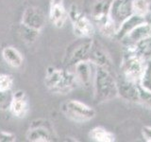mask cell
Returning <instances> with one entry per match:
<instances>
[{
    "instance_id": "1",
    "label": "cell",
    "mask_w": 151,
    "mask_h": 142,
    "mask_svg": "<svg viewBox=\"0 0 151 142\" xmlns=\"http://www.w3.org/2000/svg\"><path fill=\"white\" fill-rule=\"evenodd\" d=\"M45 85L52 93L66 95L79 84L73 71L48 66L45 70Z\"/></svg>"
},
{
    "instance_id": "2",
    "label": "cell",
    "mask_w": 151,
    "mask_h": 142,
    "mask_svg": "<svg viewBox=\"0 0 151 142\" xmlns=\"http://www.w3.org/2000/svg\"><path fill=\"white\" fill-rule=\"evenodd\" d=\"M93 99L97 103L110 101L118 97L116 79L113 78L110 69L96 66L93 80Z\"/></svg>"
},
{
    "instance_id": "3",
    "label": "cell",
    "mask_w": 151,
    "mask_h": 142,
    "mask_svg": "<svg viewBox=\"0 0 151 142\" xmlns=\"http://www.w3.org/2000/svg\"><path fill=\"white\" fill-rule=\"evenodd\" d=\"M148 64V62L142 59L134 51L127 49V53L123 57L121 63L122 74L132 82L140 83Z\"/></svg>"
},
{
    "instance_id": "4",
    "label": "cell",
    "mask_w": 151,
    "mask_h": 142,
    "mask_svg": "<svg viewBox=\"0 0 151 142\" xmlns=\"http://www.w3.org/2000/svg\"><path fill=\"white\" fill-rule=\"evenodd\" d=\"M68 18L73 26L74 34L78 38H92L94 34V26L92 20L78 5H71L68 9Z\"/></svg>"
},
{
    "instance_id": "5",
    "label": "cell",
    "mask_w": 151,
    "mask_h": 142,
    "mask_svg": "<svg viewBox=\"0 0 151 142\" xmlns=\"http://www.w3.org/2000/svg\"><path fill=\"white\" fill-rule=\"evenodd\" d=\"M93 44V38H79V41L72 44L66 50L63 60L64 64L68 67H73L80 62H89Z\"/></svg>"
},
{
    "instance_id": "6",
    "label": "cell",
    "mask_w": 151,
    "mask_h": 142,
    "mask_svg": "<svg viewBox=\"0 0 151 142\" xmlns=\"http://www.w3.org/2000/svg\"><path fill=\"white\" fill-rule=\"evenodd\" d=\"M26 137L31 142H51L58 138L52 122L45 118L32 120Z\"/></svg>"
},
{
    "instance_id": "7",
    "label": "cell",
    "mask_w": 151,
    "mask_h": 142,
    "mask_svg": "<svg viewBox=\"0 0 151 142\" xmlns=\"http://www.w3.org/2000/svg\"><path fill=\"white\" fill-rule=\"evenodd\" d=\"M60 109L68 120L77 123L90 121L96 117V111L91 106L76 99H70L63 102Z\"/></svg>"
},
{
    "instance_id": "8",
    "label": "cell",
    "mask_w": 151,
    "mask_h": 142,
    "mask_svg": "<svg viewBox=\"0 0 151 142\" xmlns=\"http://www.w3.org/2000/svg\"><path fill=\"white\" fill-rule=\"evenodd\" d=\"M132 14H133L132 0H112L111 1L109 15L112 23L115 25L117 30L122 24Z\"/></svg>"
},
{
    "instance_id": "9",
    "label": "cell",
    "mask_w": 151,
    "mask_h": 142,
    "mask_svg": "<svg viewBox=\"0 0 151 142\" xmlns=\"http://www.w3.org/2000/svg\"><path fill=\"white\" fill-rule=\"evenodd\" d=\"M118 96L123 99L130 102L139 101V83L127 79L123 74L119 75L116 79Z\"/></svg>"
},
{
    "instance_id": "10",
    "label": "cell",
    "mask_w": 151,
    "mask_h": 142,
    "mask_svg": "<svg viewBox=\"0 0 151 142\" xmlns=\"http://www.w3.org/2000/svg\"><path fill=\"white\" fill-rule=\"evenodd\" d=\"M45 22V13L39 7H27L23 12L21 23L31 28L41 31L44 28Z\"/></svg>"
},
{
    "instance_id": "11",
    "label": "cell",
    "mask_w": 151,
    "mask_h": 142,
    "mask_svg": "<svg viewBox=\"0 0 151 142\" xmlns=\"http://www.w3.org/2000/svg\"><path fill=\"white\" fill-rule=\"evenodd\" d=\"M9 110L15 117H26L29 111V102L25 91L17 90L12 94V99L9 105Z\"/></svg>"
},
{
    "instance_id": "12",
    "label": "cell",
    "mask_w": 151,
    "mask_h": 142,
    "mask_svg": "<svg viewBox=\"0 0 151 142\" xmlns=\"http://www.w3.org/2000/svg\"><path fill=\"white\" fill-rule=\"evenodd\" d=\"M112 0H91L90 6V15L92 20L97 27L110 19V8Z\"/></svg>"
},
{
    "instance_id": "13",
    "label": "cell",
    "mask_w": 151,
    "mask_h": 142,
    "mask_svg": "<svg viewBox=\"0 0 151 142\" xmlns=\"http://www.w3.org/2000/svg\"><path fill=\"white\" fill-rule=\"evenodd\" d=\"M96 67V65H94L93 63L88 61L80 62V63L73 66L74 68L73 72L75 73L76 78H77L79 85H81V86L85 88L91 86L93 84Z\"/></svg>"
},
{
    "instance_id": "14",
    "label": "cell",
    "mask_w": 151,
    "mask_h": 142,
    "mask_svg": "<svg viewBox=\"0 0 151 142\" xmlns=\"http://www.w3.org/2000/svg\"><path fill=\"white\" fill-rule=\"evenodd\" d=\"M48 18L54 27L61 28L68 18V11L64 7L63 0H51Z\"/></svg>"
},
{
    "instance_id": "15",
    "label": "cell",
    "mask_w": 151,
    "mask_h": 142,
    "mask_svg": "<svg viewBox=\"0 0 151 142\" xmlns=\"http://www.w3.org/2000/svg\"><path fill=\"white\" fill-rule=\"evenodd\" d=\"M89 62L93 63L96 66H102L107 69H111L112 63L110 55L108 52L103 49V46L93 40V44L92 47L91 55H90Z\"/></svg>"
},
{
    "instance_id": "16",
    "label": "cell",
    "mask_w": 151,
    "mask_h": 142,
    "mask_svg": "<svg viewBox=\"0 0 151 142\" xmlns=\"http://www.w3.org/2000/svg\"><path fill=\"white\" fill-rule=\"evenodd\" d=\"M151 36V28L145 22L141 23L140 25L135 27L129 33L123 38L121 41L124 42L126 47H129L135 45L139 41L145 39L146 37Z\"/></svg>"
},
{
    "instance_id": "17",
    "label": "cell",
    "mask_w": 151,
    "mask_h": 142,
    "mask_svg": "<svg viewBox=\"0 0 151 142\" xmlns=\"http://www.w3.org/2000/svg\"><path fill=\"white\" fill-rule=\"evenodd\" d=\"M2 57L5 63L13 68L20 67L24 62V57L21 52L12 46H6L2 49Z\"/></svg>"
},
{
    "instance_id": "18",
    "label": "cell",
    "mask_w": 151,
    "mask_h": 142,
    "mask_svg": "<svg viewBox=\"0 0 151 142\" xmlns=\"http://www.w3.org/2000/svg\"><path fill=\"white\" fill-rule=\"evenodd\" d=\"M145 22V17H142L139 15H136V14H132L130 17H129L127 20L122 24L120 28H118L117 33L115 38H117L118 40H122L127 33H129L135 27L140 25L141 23Z\"/></svg>"
},
{
    "instance_id": "19",
    "label": "cell",
    "mask_w": 151,
    "mask_h": 142,
    "mask_svg": "<svg viewBox=\"0 0 151 142\" xmlns=\"http://www.w3.org/2000/svg\"><path fill=\"white\" fill-rule=\"evenodd\" d=\"M127 49L134 51L142 59L149 63L151 61V36L145 38V39L136 43L132 46L127 47Z\"/></svg>"
},
{
    "instance_id": "20",
    "label": "cell",
    "mask_w": 151,
    "mask_h": 142,
    "mask_svg": "<svg viewBox=\"0 0 151 142\" xmlns=\"http://www.w3.org/2000/svg\"><path fill=\"white\" fill-rule=\"evenodd\" d=\"M90 139L96 142H113L115 135L103 127H94L89 133Z\"/></svg>"
},
{
    "instance_id": "21",
    "label": "cell",
    "mask_w": 151,
    "mask_h": 142,
    "mask_svg": "<svg viewBox=\"0 0 151 142\" xmlns=\"http://www.w3.org/2000/svg\"><path fill=\"white\" fill-rule=\"evenodd\" d=\"M40 30L31 28L22 23L18 28V35L20 37L21 41L27 45H32L33 43H35L40 35Z\"/></svg>"
},
{
    "instance_id": "22",
    "label": "cell",
    "mask_w": 151,
    "mask_h": 142,
    "mask_svg": "<svg viewBox=\"0 0 151 142\" xmlns=\"http://www.w3.org/2000/svg\"><path fill=\"white\" fill-rule=\"evenodd\" d=\"M132 9L133 14L145 17L150 11L149 0H132Z\"/></svg>"
},
{
    "instance_id": "23",
    "label": "cell",
    "mask_w": 151,
    "mask_h": 142,
    "mask_svg": "<svg viewBox=\"0 0 151 142\" xmlns=\"http://www.w3.org/2000/svg\"><path fill=\"white\" fill-rule=\"evenodd\" d=\"M139 103L147 109H151V90L147 89L139 83Z\"/></svg>"
},
{
    "instance_id": "24",
    "label": "cell",
    "mask_w": 151,
    "mask_h": 142,
    "mask_svg": "<svg viewBox=\"0 0 151 142\" xmlns=\"http://www.w3.org/2000/svg\"><path fill=\"white\" fill-rule=\"evenodd\" d=\"M13 86V78L9 74H0V91L11 92Z\"/></svg>"
},
{
    "instance_id": "25",
    "label": "cell",
    "mask_w": 151,
    "mask_h": 142,
    "mask_svg": "<svg viewBox=\"0 0 151 142\" xmlns=\"http://www.w3.org/2000/svg\"><path fill=\"white\" fill-rule=\"evenodd\" d=\"M12 99L11 92H3L0 91V109L1 110H6L9 109V102Z\"/></svg>"
},
{
    "instance_id": "26",
    "label": "cell",
    "mask_w": 151,
    "mask_h": 142,
    "mask_svg": "<svg viewBox=\"0 0 151 142\" xmlns=\"http://www.w3.org/2000/svg\"><path fill=\"white\" fill-rule=\"evenodd\" d=\"M16 135L13 133L0 130V142H15Z\"/></svg>"
},
{
    "instance_id": "27",
    "label": "cell",
    "mask_w": 151,
    "mask_h": 142,
    "mask_svg": "<svg viewBox=\"0 0 151 142\" xmlns=\"http://www.w3.org/2000/svg\"><path fill=\"white\" fill-rule=\"evenodd\" d=\"M142 135L145 141L151 142V126H144L142 128Z\"/></svg>"
},
{
    "instance_id": "28",
    "label": "cell",
    "mask_w": 151,
    "mask_h": 142,
    "mask_svg": "<svg viewBox=\"0 0 151 142\" xmlns=\"http://www.w3.org/2000/svg\"><path fill=\"white\" fill-rule=\"evenodd\" d=\"M145 22L151 28V11H149L145 16Z\"/></svg>"
}]
</instances>
